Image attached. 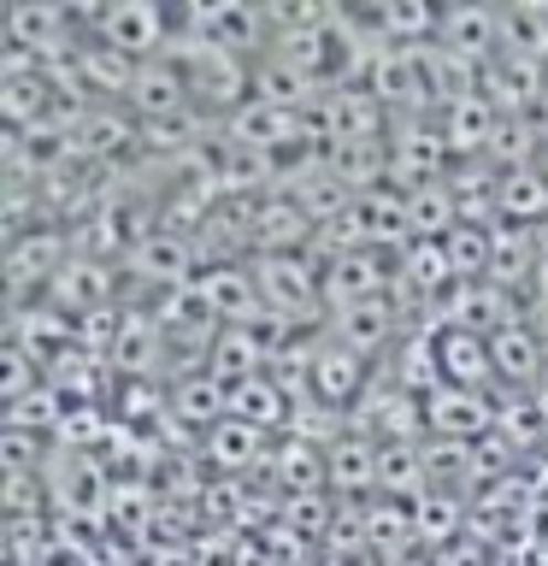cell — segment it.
Segmentation results:
<instances>
[{
  "instance_id": "cell-11",
  "label": "cell",
  "mask_w": 548,
  "mask_h": 566,
  "mask_svg": "<svg viewBox=\"0 0 548 566\" xmlns=\"http://www.w3.org/2000/svg\"><path fill=\"white\" fill-rule=\"evenodd\" d=\"M489 354H495V378H513V384H530L542 371V348L537 336H530L525 325H507L489 336Z\"/></svg>"
},
{
  "instance_id": "cell-8",
  "label": "cell",
  "mask_w": 548,
  "mask_h": 566,
  "mask_svg": "<svg viewBox=\"0 0 548 566\" xmlns=\"http://www.w3.org/2000/svg\"><path fill=\"white\" fill-rule=\"evenodd\" d=\"M159 343H166V331H159L154 313H124L118 331H113V366L118 371H148L159 360Z\"/></svg>"
},
{
  "instance_id": "cell-1",
  "label": "cell",
  "mask_w": 548,
  "mask_h": 566,
  "mask_svg": "<svg viewBox=\"0 0 548 566\" xmlns=\"http://www.w3.org/2000/svg\"><path fill=\"white\" fill-rule=\"evenodd\" d=\"M124 106L141 118V124H154V130H166V124L177 118H189V77H183V65L171 60V53H159V60H141L136 65V83H130V95H124Z\"/></svg>"
},
{
  "instance_id": "cell-3",
  "label": "cell",
  "mask_w": 548,
  "mask_h": 566,
  "mask_svg": "<svg viewBox=\"0 0 548 566\" xmlns=\"http://www.w3.org/2000/svg\"><path fill=\"white\" fill-rule=\"evenodd\" d=\"M189 290L201 295V307L219 318V325H254L260 307H265L254 265H207V272H194Z\"/></svg>"
},
{
  "instance_id": "cell-10",
  "label": "cell",
  "mask_w": 548,
  "mask_h": 566,
  "mask_svg": "<svg viewBox=\"0 0 548 566\" xmlns=\"http://www.w3.org/2000/svg\"><path fill=\"white\" fill-rule=\"evenodd\" d=\"M336 318V331H330V343H342V348H354V354H371L389 336V307L383 301H360V307H342V313H330Z\"/></svg>"
},
{
  "instance_id": "cell-12",
  "label": "cell",
  "mask_w": 548,
  "mask_h": 566,
  "mask_svg": "<svg viewBox=\"0 0 548 566\" xmlns=\"http://www.w3.org/2000/svg\"><path fill=\"white\" fill-rule=\"evenodd\" d=\"M260 437L265 431H254V424L224 419V424H212V431H207V454L219 460L224 472H236V467H247V460H260Z\"/></svg>"
},
{
  "instance_id": "cell-2",
  "label": "cell",
  "mask_w": 548,
  "mask_h": 566,
  "mask_svg": "<svg viewBox=\"0 0 548 566\" xmlns=\"http://www.w3.org/2000/svg\"><path fill=\"white\" fill-rule=\"evenodd\" d=\"M254 283H260V301L272 313H283V325L301 313H313L325 301V272H313L301 254H260L254 260Z\"/></svg>"
},
{
  "instance_id": "cell-9",
  "label": "cell",
  "mask_w": 548,
  "mask_h": 566,
  "mask_svg": "<svg viewBox=\"0 0 548 566\" xmlns=\"http://www.w3.org/2000/svg\"><path fill=\"white\" fill-rule=\"evenodd\" d=\"M424 424H436L442 437H477L489 424V413L472 401V389H436V396H424Z\"/></svg>"
},
{
  "instance_id": "cell-13",
  "label": "cell",
  "mask_w": 548,
  "mask_h": 566,
  "mask_svg": "<svg viewBox=\"0 0 548 566\" xmlns=\"http://www.w3.org/2000/svg\"><path fill=\"white\" fill-rule=\"evenodd\" d=\"M537 171L548 177V142H542V148H537Z\"/></svg>"
},
{
  "instance_id": "cell-4",
  "label": "cell",
  "mask_w": 548,
  "mask_h": 566,
  "mask_svg": "<svg viewBox=\"0 0 548 566\" xmlns=\"http://www.w3.org/2000/svg\"><path fill=\"white\" fill-rule=\"evenodd\" d=\"M436 371L449 378V389H484L495 378V354H489V336H477L466 325H449L436 331Z\"/></svg>"
},
{
  "instance_id": "cell-5",
  "label": "cell",
  "mask_w": 548,
  "mask_h": 566,
  "mask_svg": "<svg viewBox=\"0 0 548 566\" xmlns=\"http://www.w3.org/2000/svg\"><path fill=\"white\" fill-rule=\"evenodd\" d=\"M325 472H330V490H342V495L378 490V442L360 437V431L330 437L325 442Z\"/></svg>"
},
{
  "instance_id": "cell-6",
  "label": "cell",
  "mask_w": 548,
  "mask_h": 566,
  "mask_svg": "<svg viewBox=\"0 0 548 566\" xmlns=\"http://www.w3.org/2000/svg\"><path fill=\"white\" fill-rule=\"evenodd\" d=\"M495 207L507 219H519V230L548 219V177L537 166H502L495 171Z\"/></svg>"
},
{
  "instance_id": "cell-7",
  "label": "cell",
  "mask_w": 548,
  "mask_h": 566,
  "mask_svg": "<svg viewBox=\"0 0 548 566\" xmlns=\"http://www.w3.org/2000/svg\"><path fill=\"white\" fill-rule=\"evenodd\" d=\"M230 419H242V424H254V431H277L283 419H289V396H283V384L277 378H242V384H230Z\"/></svg>"
}]
</instances>
